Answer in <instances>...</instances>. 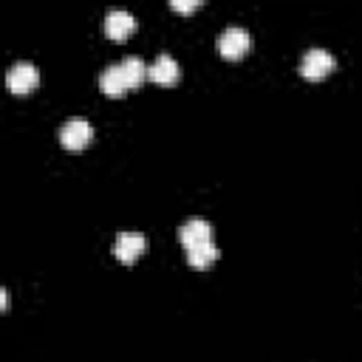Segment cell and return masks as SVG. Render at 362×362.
Segmentation results:
<instances>
[{
    "mask_svg": "<svg viewBox=\"0 0 362 362\" xmlns=\"http://www.w3.org/2000/svg\"><path fill=\"white\" fill-rule=\"evenodd\" d=\"M215 257H218V246H215L212 240L187 246V260H189V266H195V269H206Z\"/></svg>",
    "mask_w": 362,
    "mask_h": 362,
    "instance_id": "obj_10",
    "label": "cell"
},
{
    "mask_svg": "<svg viewBox=\"0 0 362 362\" xmlns=\"http://www.w3.org/2000/svg\"><path fill=\"white\" fill-rule=\"evenodd\" d=\"M178 240L184 246H195V243H204V240H212V226L209 221L204 218H189L178 226Z\"/></svg>",
    "mask_w": 362,
    "mask_h": 362,
    "instance_id": "obj_9",
    "label": "cell"
},
{
    "mask_svg": "<svg viewBox=\"0 0 362 362\" xmlns=\"http://www.w3.org/2000/svg\"><path fill=\"white\" fill-rule=\"evenodd\" d=\"M37 82H40V74H37L34 62H28V59L14 62V65L8 68V74H6V85H8V90H14V93H28Z\"/></svg>",
    "mask_w": 362,
    "mask_h": 362,
    "instance_id": "obj_4",
    "label": "cell"
},
{
    "mask_svg": "<svg viewBox=\"0 0 362 362\" xmlns=\"http://www.w3.org/2000/svg\"><path fill=\"white\" fill-rule=\"evenodd\" d=\"M331 68H334V54L325 51V48H320V45L308 48V51L300 57V74H303L305 79H320V76H325Z\"/></svg>",
    "mask_w": 362,
    "mask_h": 362,
    "instance_id": "obj_3",
    "label": "cell"
},
{
    "mask_svg": "<svg viewBox=\"0 0 362 362\" xmlns=\"http://www.w3.org/2000/svg\"><path fill=\"white\" fill-rule=\"evenodd\" d=\"M147 76L153 82H158V85H173V82H178L181 68H178V62L170 54H158L153 59V65H147Z\"/></svg>",
    "mask_w": 362,
    "mask_h": 362,
    "instance_id": "obj_7",
    "label": "cell"
},
{
    "mask_svg": "<svg viewBox=\"0 0 362 362\" xmlns=\"http://www.w3.org/2000/svg\"><path fill=\"white\" fill-rule=\"evenodd\" d=\"M252 48V34L240 25H226L221 34H218V51L229 59H238L243 57L246 51Z\"/></svg>",
    "mask_w": 362,
    "mask_h": 362,
    "instance_id": "obj_1",
    "label": "cell"
},
{
    "mask_svg": "<svg viewBox=\"0 0 362 362\" xmlns=\"http://www.w3.org/2000/svg\"><path fill=\"white\" fill-rule=\"evenodd\" d=\"M90 139H93V127H90L88 119L74 116V119H68V122L59 127V141H62V147H68V150H82V147L90 144Z\"/></svg>",
    "mask_w": 362,
    "mask_h": 362,
    "instance_id": "obj_2",
    "label": "cell"
},
{
    "mask_svg": "<svg viewBox=\"0 0 362 362\" xmlns=\"http://www.w3.org/2000/svg\"><path fill=\"white\" fill-rule=\"evenodd\" d=\"M170 6H173L175 11H192V8L198 6V0H170Z\"/></svg>",
    "mask_w": 362,
    "mask_h": 362,
    "instance_id": "obj_12",
    "label": "cell"
},
{
    "mask_svg": "<svg viewBox=\"0 0 362 362\" xmlns=\"http://www.w3.org/2000/svg\"><path fill=\"white\" fill-rule=\"evenodd\" d=\"M144 249H147V238L141 232H119L113 240V255L122 263H133Z\"/></svg>",
    "mask_w": 362,
    "mask_h": 362,
    "instance_id": "obj_5",
    "label": "cell"
},
{
    "mask_svg": "<svg viewBox=\"0 0 362 362\" xmlns=\"http://www.w3.org/2000/svg\"><path fill=\"white\" fill-rule=\"evenodd\" d=\"M133 28H136V17L127 8H107V14H105V31H107V37L124 40V37L133 34Z\"/></svg>",
    "mask_w": 362,
    "mask_h": 362,
    "instance_id": "obj_6",
    "label": "cell"
},
{
    "mask_svg": "<svg viewBox=\"0 0 362 362\" xmlns=\"http://www.w3.org/2000/svg\"><path fill=\"white\" fill-rule=\"evenodd\" d=\"M122 68H124V76H127L130 88H139V85L147 79V65H144V59L136 57V54L124 57V59H122Z\"/></svg>",
    "mask_w": 362,
    "mask_h": 362,
    "instance_id": "obj_11",
    "label": "cell"
},
{
    "mask_svg": "<svg viewBox=\"0 0 362 362\" xmlns=\"http://www.w3.org/2000/svg\"><path fill=\"white\" fill-rule=\"evenodd\" d=\"M99 88H102L107 96H122L124 90H130V82H127V76H124L122 62H113V65H107V68L99 74Z\"/></svg>",
    "mask_w": 362,
    "mask_h": 362,
    "instance_id": "obj_8",
    "label": "cell"
}]
</instances>
